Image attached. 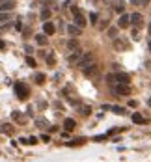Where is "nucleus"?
<instances>
[{
  "instance_id": "14",
  "label": "nucleus",
  "mask_w": 151,
  "mask_h": 162,
  "mask_svg": "<svg viewBox=\"0 0 151 162\" xmlns=\"http://www.w3.org/2000/svg\"><path fill=\"white\" fill-rule=\"evenodd\" d=\"M108 110H112L114 114H118V116H125V114H127L125 108H123V106H118V104H116V106H108Z\"/></svg>"
},
{
  "instance_id": "27",
  "label": "nucleus",
  "mask_w": 151,
  "mask_h": 162,
  "mask_svg": "<svg viewBox=\"0 0 151 162\" xmlns=\"http://www.w3.org/2000/svg\"><path fill=\"white\" fill-rule=\"evenodd\" d=\"M26 63H28L30 67H36V65H37V63H36V60H34L32 56H28V58H26Z\"/></svg>"
},
{
  "instance_id": "17",
  "label": "nucleus",
  "mask_w": 151,
  "mask_h": 162,
  "mask_svg": "<svg viewBox=\"0 0 151 162\" xmlns=\"http://www.w3.org/2000/svg\"><path fill=\"white\" fill-rule=\"evenodd\" d=\"M118 34H119V28L118 26H110V28H108V36H110L112 39L118 37Z\"/></svg>"
},
{
  "instance_id": "20",
  "label": "nucleus",
  "mask_w": 151,
  "mask_h": 162,
  "mask_svg": "<svg viewBox=\"0 0 151 162\" xmlns=\"http://www.w3.org/2000/svg\"><path fill=\"white\" fill-rule=\"evenodd\" d=\"M123 10H125V4H123L121 0H116V11H118V13H123Z\"/></svg>"
},
{
  "instance_id": "16",
  "label": "nucleus",
  "mask_w": 151,
  "mask_h": 162,
  "mask_svg": "<svg viewBox=\"0 0 151 162\" xmlns=\"http://www.w3.org/2000/svg\"><path fill=\"white\" fill-rule=\"evenodd\" d=\"M34 80H36V84H39V86H41V84H45V80H47V76H45L43 73H37L36 76H34Z\"/></svg>"
},
{
  "instance_id": "10",
  "label": "nucleus",
  "mask_w": 151,
  "mask_h": 162,
  "mask_svg": "<svg viewBox=\"0 0 151 162\" xmlns=\"http://www.w3.org/2000/svg\"><path fill=\"white\" fill-rule=\"evenodd\" d=\"M131 23L138 28V26H142V23H144V17H142V13H133L131 15Z\"/></svg>"
},
{
  "instance_id": "25",
  "label": "nucleus",
  "mask_w": 151,
  "mask_h": 162,
  "mask_svg": "<svg viewBox=\"0 0 151 162\" xmlns=\"http://www.w3.org/2000/svg\"><path fill=\"white\" fill-rule=\"evenodd\" d=\"M84 144V140L78 138V140H73V142H69V147H77V145H82Z\"/></svg>"
},
{
  "instance_id": "12",
  "label": "nucleus",
  "mask_w": 151,
  "mask_h": 162,
  "mask_svg": "<svg viewBox=\"0 0 151 162\" xmlns=\"http://www.w3.org/2000/svg\"><path fill=\"white\" fill-rule=\"evenodd\" d=\"M67 48H69L71 52H75V51H80V43L77 39H71V41H67Z\"/></svg>"
},
{
  "instance_id": "43",
  "label": "nucleus",
  "mask_w": 151,
  "mask_h": 162,
  "mask_svg": "<svg viewBox=\"0 0 151 162\" xmlns=\"http://www.w3.org/2000/svg\"><path fill=\"white\" fill-rule=\"evenodd\" d=\"M149 51H151V41H149Z\"/></svg>"
},
{
  "instance_id": "35",
  "label": "nucleus",
  "mask_w": 151,
  "mask_h": 162,
  "mask_svg": "<svg viewBox=\"0 0 151 162\" xmlns=\"http://www.w3.org/2000/svg\"><path fill=\"white\" fill-rule=\"evenodd\" d=\"M133 37H134V41H138V39H140V36H138V30H133Z\"/></svg>"
},
{
  "instance_id": "31",
  "label": "nucleus",
  "mask_w": 151,
  "mask_h": 162,
  "mask_svg": "<svg viewBox=\"0 0 151 162\" xmlns=\"http://www.w3.org/2000/svg\"><path fill=\"white\" fill-rule=\"evenodd\" d=\"M11 117H13V119H17V121H21V119H23V116H21L19 112H13V114H11Z\"/></svg>"
},
{
  "instance_id": "28",
  "label": "nucleus",
  "mask_w": 151,
  "mask_h": 162,
  "mask_svg": "<svg viewBox=\"0 0 151 162\" xmlns=\"http://www.w3.org/2000/svg\"><path fill=\"white\" fill-rule=\"evenodd\" d=\"M26 144H28V145H36L37 144V138H34V136L32 138H26Z\"/></svg>"
},
{
  "instance_id": "38",
  "label": "nucleus",
  "mask_w": 151,
  "mask_h": 162,
  "mask_svg": "<svg viewBox=\"0 0 151 162\" xmlns=\"http://www.w3.org/2000/svg\"><path fill=\"white\" fill-rule=\"evenodd\" d=\"M4 48H6V43H4L2 39H0V51H4Z\"/></svg>"
},
{
  "instance_id": "4",
  "label": "nucleus",
  "mask_w": 151,
  "mask_h": 162,
  "mask_svg": "<svg viewBox=\"0 0 151 162\" xmlns=\"http://www.w3.org/2000/svg\"><path fill=\"white\" fill-rule=\"evenodd\" d=\"M99 71H101V65L99 63H90L88 67H84L82 69V73H84V76H88V78H93V76H97L99 75Z\"/></svg>"
},
{
  "instance_id": "39",
  "label": "nucleus",
  "mask_w": 151,
  "mask_h": 162,
  "mask_svg": "<svg viewBox=\"0 0 151 162\" xmlns=\"http://www.w3.org/2000/svg\"><path fill=\"white\" fill-rule=\"evenodd\" d=\"M140 4H144V6H147V4H149V0H140Z\"/></svg>"
},
{
  "instance_id": "32",
  "label": "nucleus",
  "mask_w": 151,
  "mask_h": 162,
  "mask_svg": "<svg viewBox=\"0 0 151 162\" xmlns=\"http://www.w3.org/2000/svg\"><path fill=\"white\" fill-rule=\"evenodd\" d=\"M90 21H92V23H95V24H97V13H90Z\"/></svg>"
},
{
  "instance_id": "26",
  "label": "nucleus",
  "mask_w": 151,
  "mask_h": 162,
  "mask_svg": "<svg viewBox=\"0 0 151 162\" xmlns=\"http://www.w3.org/2000/svg\"><path fill=\"white\" fill-rule=\"evenodd\" d=\"M47 63H49L51 67H54V63H56V58H54V54H51V56H47Z\"/></svg>"
},
{
  "instance_id": "11",
  "label": "nucleus",
  "mask_w": 151,
  "mask_h": 162,
  "mask_svg": "<svg viewBox=\"0 0 151 162\" xmlns=\"http://www.w3.org/2000/svg\"><path fill=\"white\" fill-rule=\"evenodd\" d=\"M75 127H77V123H75V119H69V117H67L65 121H64V129H65L67 132L75 130Z\"/></svg>"
},
{
  "instance_id": "42",
  "label": "nucleus",
  "mask_w": 151,
  "mask_h": 162,
  "mask_svg": "<svg viewBox=\"0 0 151 162\" xmlns=\"http://www.w3.org/2000/svg\"><path fill=\"white\" fill-rule=\"evenodd\" d=\"M149 36H151V23H149Z\"/></svg>"
},
{
  "instance_id": "41",
  "label": "nucleus",
  "mask_w": 151,
  "mask_h": 162,
  "mask_svg": "<svg viewBox=\"0 0 151 162\" xmlns=\"http://www.w3.org/2000/svg\"><path fill=\"white\" fill-rule=\"evenodd\" d=\"M147 104H149V106H151V97H149V99H147Z\"/></svg>"
},
{
  "instance_id": "19",
  "label": "nucleus",
  "mask_w": 151,
  "mask_h": 162,
  "mask_svg": "<svg viewBox=\"0 0 151 162\" xmlns=\"http://www.w3.org/2000/svg\"><path fill=\"white\" fill-rule=\"evenodd\" d=\"M133 121L134 123H144V116L138 114V112H134V114H133Z\"/></svg>"
},
{
  "instance_id": "5",
  "label": "nucleus",
  "mask_w": 151,
  "mask_h": 162,
  "mask_svg": "<svg viewBox=\"0 0 151 162\" xmlns=\"http://www.w3.org/2000/svg\"><path fill=\"white\" fill-rule=\"evenodd\" d=\"M71 11H73V15H75V24L80 26V28H84V26H86V19H84V15L80 13V10L77 8V6H71Z\"/></svg>"
},
{
  "instance_id": "23",
  "label": "nucleus",
  "mask_w": 151,
  "mask_h": 162,
  "mask_svg": "<svg viewBox=\"0 0 151 162\" xmlns=\"http://www.w3.org/2000/svg\"><path fill=\"white\" fill-rule=\"evenodd\" d=\"M2 132L4 134H13V127L11 125H2Z\"/></svg>"
},
{
  "instance_id": "24",
  "label": "nucleus",
  "mask_w": 151,
  "mask_h": 162,
  "mask_svg": "<svg viewBox=\"0 0 151 162\" xmlns=\"http://www.w3.org/2000/svg\"><path fill=\"white\" fill-rule=\"evenodd\" d=\"M36 41H37V45H41V47L47 45V37L45 36H36Z\"/></svg>"
},
{
  "instance_id": "7",
  "label": "nucleus",
  "mask_w": 151,
  "mask_h": 162,
  "mask_svg": "<svg viewBox=\"0 0 151 162\" xmlns=\"http://www.w3.org/2000/svg\"><path fill=\"white\" fill-rule=\"evenodd\" d=\"M131 24V15H127V13H121V17L118 21V28H127Z\"/></svg>"
},
{
  "instance_id": "37",
  "label": "nucleus",
  "mask_w": 151,
  "mask_h": 162,
  "mask_svg": "<svg viewBox=\"0 0 151 162\" xmlns=\"http://www.w3.org/2000/svg\"><path fill=\"white\" fill-rule=\"evenodd\" d=\"M41 140H43V142H51V136L49 134H43V136H41Z\"/></svg>"
},
{
  "instance_id": "2",
  "label": "nucleus",
  "mask_w": 151,
  "mask_h": 162,
  "mask_svg": "<svg viewBox=\"0 0 151 162\" xmlns=\"http://www.w3.org/2000/svg\"><path fill=\"white\" fill-rule=\"evenodd\" d=\"M15 93H17V97L21 101H26L28 99V95H30V88L26 86L24 82H17L15 84Z\"/></svg>"
},
{
  "instance_id": "13",
  "label": "nucleus",
  "mask_w": 151,
  "mask_h": 162,
  "mask_svg": "<svg viewBox=\"0 0 151 162\" xmlns=\"http://www.w3.org/2000/svg\"><path fill=\"white\" fill-rule=\"evenodd\" d=\"M116 80L123 82V84H129V82H131V76H129L127 73H118V75H116Z\"/></svg>"
},
{
  "instance_id": "36",
  "label": "nucleus",
  "mask_w": 151,
  "mask_h": 162,
  "mask_svg": "<svg viewBox=\"0 0 151 162\" xmlns=\"http://www.w3.org/2000/svg\"><path fill=\"white\" fill-rule=\"evenodd\" d=\"M45 125H47L45 119H37V127H45Z\"/></svg>"
},
{
  "instance_id": "33",
  "label": "nucleus",
  "mask_w": 151,
  "mask_h": 162,
  "mask_svg": "<svg viewBox=\"0 0 151 162\" xmlns=\"http://www.w3.org/2000/svg\"><path fill=\"white\" fill-rule=\"evenodd\" d=\"M106 80H108V84H112V82L116 80V75H108V76H106Z\"/></svg>"
},
{
  "instance_id": "18",
  "label": "nucleus",
  "mask_w": 151,
  "mask_h": 162,
  "mask_svg": "<svg viewBox=\"0 0 151 162\" xmlns=\"http://www.w3.org/2000/svg\"><path fill=\"white\" fill-rule=\"evenodd\" d=\"M10 21V15H8V11H2L0 13V24H6Z\"/></svg>"
},
{
  "instance_id": "21",
  "label": "nucleus",
  "mask_w": 151,
  "mask_h": 162,
  "mask_svg": "<svg viewBox=\"0 0 151 162\" xmlns=\"http://www.w3.org/2000/svg\"><path fill=\"white\" fill-rule=\"evenodd\" d=\"M51 15H52L51 10H43V11H41V19H43V21H49V19H51Z\"/></svg>"
},
{
  "instance_id": "6",
  "label": "nucleus",
  "mask_w": 151,
  "mask_h": 162,
  "mask_svg": "<svg viewBox=\"0 0 151 162\" xmlns=\"http://www.w3.org/2000/svg\"><path fill=\"white\" fill-rule=\"evenodd\" d=\"M114 51H119V52H123V51H129V43H127L125 39L114 37Z\"/></svg>"
},
{
  "instance_id": "40",
  "label": "nucleus",
  "mask_w": 151,
  "mask_h": 162,
  "mask_svg": "<svg viewBox=\"0 0 151 162\" xmlns=\"http://www.w3.org/2000/svg\"><path fill=\"white\" fill-rule=\"evenodd\" d=\"M131 2H133L134 6H138V4H140V0H131Z\"/></svg>"
},
{
  "instance_id": "15",
  "label": "nucleus",
  "mask_w": 151,
  "mask_h": 162,
  "mask_svg": "<svg viewBox=\"0 0 151 162\" xmlns=\"http://www.w3.org/2000/svg\"><path fill=\"white\" fill-rule=\"evenodd\" d=\"M13 6H15V2H13V0H6V2L0 6V8H2V11H10V10H13Z\"/></svg>"
},
{
  "instance_id": "34",
  "label": "nucleus",
  "mask_w": 151,
  "mask_h": 162,
  "mask_svg": "<svg viewBox=\"0 0 151 162\" xmlns=\"http://www.w3.org/2000/svg\"><path fill=\"white\" fill-rule=\"evenodd\" d=\"M129 106H133V108H136V106H138V101H134V99H133V101H129Z\"/></svg>"
},
{
  "instance_id": "9",
  "label": "nucleus",
  "mask_w": 151,
  "mask_h": 162,
  "mask_svg": "<svg viewBox=\"0 0 151 162\" xmlns=\"http://www.w3.org/2000/svg\"><path fill=\"white\" fill-rule=\"evenodd\" d=\"M80 32H82V28L77 26V24H69V26H67V34H69V36H73V37L80 36Z\"/></svg>"
},
{
  "instance_id": "3",
  "label": "nucleus",
  "mask_w": 151,
  "mask_h": 162,
  "mask_svg": "<svg viewBox=\"0 0 151 162\" xmlns=\"http://www.w3.org/2000/svg\"><path fill=\"white\" fill-rule=\"evenodd\" d=\"M112 93L118 95V97H125L131 93V88H129V84H123V82H116L114 88H112Z\"/></svg>"
},
{
  "instance_id": "8",
  "label": "nucleus",
  "mask_w": 151,
  "mask_h": 162,
  "mask_svg": "<svg viewBox=\"0 0 151 162\" xmlns=\"http://www.w3.org/2000/svg\"><path fill=\"white\" fill-rule=\"evenodd\" d=\"M43 32H45V36H52V34L56 32V26H54L51 21H45V24H43Z\"/></svg>"
},
{
  "instance_id": "22",
  "label": "nucleus",
  "mask_w": 151,
  "mask_h": 162,
  "mask_svg": "<svg viewBox=\"0 0 151 162\" xmlns=\"http://www.w3.org/2000/svg\"><path fill=\"white\" fill-rule=\"evenodd\" d=\"M78 112H80L82 116H90V114H92V108H90V106H80Z\"/></svg>"
},
{
  "instance_id": "1",
  "label": "nucleus",
  "mask_w": 151,
  "mask_h": 162,
  "mask_svg": "<svg viewBox=\"0 0 151 162\" xmlns=\"http://www.w3.org/2000/svg\"><path fill=\"white\" fill-rule=\"evenodd\" d=\"M95 62V54L93 52H82L80 54V58H78V62L75 63V65H78L80 69H84V67H88L90 63H93Z\"/></svg>"
},
{
  "instance_id": "30",
  "label": "nucleus",
  "mask_w": 151,
  "mask_h": 162,
  "mask_svg": "<svg viewBox=\"0 0 151 162\" xmlns=\"http://www.w3.org/2000/svg\"><path fill=\"white\" fill-rule=\"evenodd\" d=\"M97 28H99V30H105V28H108V23H106V21H103V23L97 24Z\"/></svg>"
},
{
  "instance_id": "29",
  "label": "nucleus",
  "mask_w": 151,
  "mask_h": 162,
  "mask_svg": "<svg viewBox=\"0 0 151 162\" xmlns=\"http://www.w3.org/2000/svg\"><path fill=\"white\" fill-rule=\"evenodd\" d=\"M105 140H106V134H101V136H95L93 142H105Z\"/></svg>"
}]
</instances>
